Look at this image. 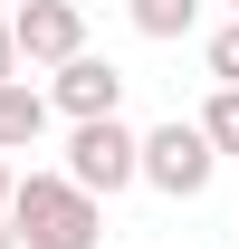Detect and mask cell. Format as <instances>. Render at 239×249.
Masks as SVG:
<instances>
[{
    "label": "cell",
    "mask_w": 239,
    "mask_h": 249,
    "mask_svg": "<svg viewBox=\"0 0 239 249\" xmlns=\"http://www.w3.org/2000/svg\"><path fill=\"white\" fill-rule=\"evenodd\" d=\"M19 67H29V58H19V29H10V19H0V87H10V77H19Z\"/></svg>",
    "instance_id": "10"
},
{
    "label": "cell",
    "mask_w": 239,
    "mask_h": 249,
    "mask_svg": "<svg viewBox=\"0 0 239 249\" xmlns=\"http://www.w3.org/2000/svg\"><path fill=\"white\" fill-rule=\"evenodd\" d=\"M48 115H58V106H48L29 77H10V87H0V154H29L38 134H48Z\"/></svg>",
    "instance_id": "6"
},
{
    "label": "cell",
    "mask_w": 239,
    "mask_h": 249,
    "mask_svg": "<svg viewBox=\"0 0 239 249\" xmlns=\"http://www.w3.org/2000/svg\"><path fill=\"white\" fill-rule=\"evenodd\" d=\"M67 182H86L96 201H115L124 182H144V134L124 115H96V124H67V163H58Z\"/></svg>",
    "instance_id": "2"
},
{
    "label": "cell",
    "mask_w": 239,
    "mask_h": 249,
    "mask_svg": "<svg viewBox=\"0 0 239 249\" xmlns=\"http://www.w3.org/2000/svg\"><path fill=\"white\" fill-rule=\"evenodd\" d=\"M10 230H19V249H96L105 240V201L86 182H67V173H19Z\"/></svg>",
    "instance_id": "1"
},
{
    "label": "cell",
    "mask_w": 239,
    "mask_h": 249,
    "mask_svg": "<svg viewBox=\"0 0 239 249\" xmlns=\"http://www.w3.org/2000/svg\"><path fill=\"white\" fill-rule=\"evenodd\" d=\"M210 77H220V87H239V19H220V29H210Z\"/></svg>",
    "instance_id": "9"
},
{
    "label": "cell",
    "mask_w": 239,
    "mask_h": 249,
    "mask_svg": "<svg viewBox=\"0 0 239 249\" xmlns=\"http://www.w3.org/2000/svg\"><path fill=\"white\" fill-rule=\"evenodd\" d=\"M0 249H19V230H10V211H0Z\"/></svg>",
    "instance_id": "12"
},
{
    "label": "cell",
    "mask_w": 239,
    "mask_h": 249,
    "mask_svg": "<svg viewBox=\"0 0 239 249\" xmlns=\"http://www.w3.org/2000/svg\"><path fill=\"white\" fill-rule=\"evenodd\" d=\"M210 173H220V144H210V134H201V115H191V124H153V134H144V182L153 192H172V201H201V192H210Z\"/></svg>",
    "instance_id": "3"
},
{
    "label": "cell",
    "mask_w": 239,
    "mask_h": 249,
    "mask_svg": "<svg viewBox=\"0 0 239 249\" xmlns=\"http://www.w3.org/2000/svg\"><path fill=\"white\" fill-rule=\"evenodd\" d=\"M124 19L144 38H191V19H201V0H124Z\"/></svg>",
    "instance_id": "7"
},
{
    "label": "cell",
    "mask_w": 239,
    "mask_h": 249,
    "mask_svg": "<svg viewBox=\"0 0 239 249\" xmlns=\"http://www.w3.org/2000/svg\"><path fill=\"white\" fill-rule=\"evenodd\" d=\"M230 19H239V0H230Z\"/></svg>",
    "instance_id": "13"
},
{
    "label": "cell",
    "mask_w": 239,
    "mask_h": 249,
    "mask_svg": "<svg viewBox=\"0 0 239 249\" xmlns=\"http://www.w3.org/2000/svg\"><path fill=\"white\" fill-rule=\"evenodd\" d=\"M48 106H58L67 124L115 115V106H124V67H115V58H96V48H86V58H67L58 77H48Z\"/></svg>",
    "instance_id": "5"
},
{
    "label": "cell",
    "mask_w": 239,
    "mask_h": 249,
    "mask_svg": "<svg viewBox=\"0 0 239 249\" xmlns=\"http://www.w3.org/2000/svg\"><path fill=\"white\" fill-rule=\"evenodd\" d=\"M201 134L220 144V154H239V87H210V106H201Z\"/></svg>",
    "instance_id": "8"
},
{
    "label": "cell",
    "mask_w": 239,
    "mask_h": 249,
    "mask_svg": "<svg viewBox=\"0 0 239 249\" xmlns=\"http://www.w3.org/2000/svg\"><path fill=\"white\" fill-rule=\"evenodd\" d=\"M10 192H19V182H10V163H0V211H10Z\"/></svg>",
    "instance_id": "11"
},
{
    "label": "cell",
    "mask_w": 239,
    "mask_h": 249,
    "mask_svg": "<svg viewBox=\"0 0 239 249\" xmlns=\"http://www.w3.org/2000/svg\"><path fill=\"white\" fill-rule=\"evenodd\" d=\"M10 29H19V58H29V67L86 58V10H77V0H19V10H10Z\"/></svg>",
    "instance_id": "4"
}]
</instances>
